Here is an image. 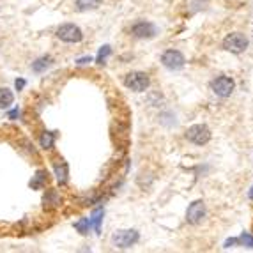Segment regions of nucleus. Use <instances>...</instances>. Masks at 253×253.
<instances>
[{
	"label": "nucleus",
	"instance_id": "16",
	"mask_svg": "<svg viewBox=\"0 0 253 253\" xmlns=\"http://www.w3.org/2000/svg\"><path fill=\"white\" fill-rule=\"evenodd\" d=\"M101 2H103V0H76V2H75V9L80 11V13L98 9L99 5H101Z\"/></svg>",
	"mask_w": 253,
	"mask_h": 253
},
{
	"label": "nucleus",
	"instance_id": "6",
	"mask_svg": "<svg viewBox=\"0 0 253 253\" xmlns=\"http://www.w3.org/2000/svg\"><path fill=\"white\" fill-rule=\"evenodd\" d=\"M161 64H163L167 69L179 71V69H182V67H184L186 58H184V55H182L179 50H167V52L161 55Z\"/></svg>",
	"mask_w": 253,
	"mask_h": 253
},
{
	"label": "nucleus",
	"instance_id": "5",
	"mask_svg": "<svg viewBox=\"0 0 253 253\" xmlns=\"http://www.w3.org/2000/svg\"><path fill=\"white\" fill-rule=\"evenodd\" d=\"M186 138L195 145H205L211 140V129L205 124H193L191 128H188Z\"/></svg>",
	"mask_w": 253,
	"mask_h": 253
},
{
	"label": "nucleus",
	"instance_id": "1",
	"mask_svg": "<svg viewBox=\"0 0 253 253\" xmlns=\"http://www.w3.org/2000/svg\"><path fill=\"white\" fill-rule=\"evenodd\" d=\"M55 36L62 41V43L76 45V43H80V41L84 39V32H82V28L78 27V25H75V23H64V25H60V27L57 28Z\"/></svg>",
	"mask_w": 253,
	"mask_h": 253
},
{
	"label": "nucleus",
	"instance_id": "21",
	"mask_svg": "<svg viewBox=\"0 0 253 253\" xmlns=\"http://www.w3.org/2000/svg\"><path fill=\"white\" fill-rule=\"evenodd\" d=\"M20 113H22V112H20V108H13V110L7 112V119L16 120V119H18V117H20Z\"/></svg>",
	"mask_w": 253,
	"mask_h": 253
},
{
	"label": "nucleus",
	"instance_id": "14",
	"mask_svg": "<svg viewBox=\"0 0 253 253\" xmlns=\"http://www.w3.org/2000/svg\"><path fill=\"white\" fill-rule=\"evenodd\" d=\"M103 216H105V209L103 207H98L94 209L92 214H90V226L94 228L96 234H101V223H103Z\"/></svg>",
	"mask_w": 253,
	"mask_h": 253
},
{
	"label": "nucleus",
	"instance_id": "11",
	"mask_svg": "<svg viewBox=\"0 0 253 253\" xmlns=\"http://www.w3.org/2000/svg\"><path fill=\"white\" fill-rule=\"evenodd\" d=\"M57 142V131H43L39 137V147L45 151H52Z\"/></svg>",
	"mask_w": 253,
	"mask_h": 253
},
{
	"label": "nucleus",
	"instance_id": "10",
	"mask_svg": "<svg viewBox=\"0 0 253 253\" xmlns=\"http://www.w3.org/2000/svg\"><path fill=\"white\" fill-rule=\"evenodd\" d=\"M60 202H62V198H60V193L57 190H46L45 197H43L45 209H57Z\"/></svg>",
	"mask_w": 253,
	"mask_h": 253
},
{
	"label": "nucleus",
	"instance_id": "15",
	"mask_svg": "<svg viewBox=\"0 0 253 253\" xmlns=\"http://www.w3.org/2000/svg\"><path fill=\"white\" fill-rule=\"evenodd\" d=\"M48 182V172L46 170H37L36 175L30 179V188L32 190H43Z\"/></svg>",
	"mask_w": 253,
	"mask_h": 253
},
{
	"label": "nucleus",
	"instance_id": "23",
	"mask_svg": "<svg viewBox=\"0 0 253 253\" xmlns=\"http://www.w3.org/2000/svg\"><path fill=\"white\" fill-rule=\"evenodd\" d=\"M92 62V57H82V58H78V60H76V66H87V64H90Z\"/></svg>",
	"mask_w": 253,
	"mask_h": 253
},
{
	"label": "nucleus",
	"instance_id": "4",
	"mask_svg": "<svg viewBox=\"0 0 253 253\" xmlns=\"http://www.w3.org/2000/svg\"><path fill=\"white\" fill-rule=\"evenodd\" d=\"M138 239H140V234H138L135 228H129V230H117L115 234L112 235V243L120 250L131 248L133 244L138 243Z\"/></svg>",
	"mask_w": 253,
	"mask_h": 253
},
{
	"label": "nucleus",
	"instance_id": "3",
	"mask_svg": "<svg viewBox=\"0 0 253 253\" xmlns=\"http://www.w3.org/2000/svg\"><path fill=\"white\" fill-rule=\"evenodd\" d=\"M246 48H248V37L241 32H232L223 39V50L230 52V54L239 55L246 52Z\"/></svg>",
	"mask_w": 253,
	"mask_h": 253
},
{
	"label": "nucleus",
	"instance_id": "19",
	"mask_svg": "<svg viewBox=\"0 0 253 253\" xmlns=\"http://www.w3.org/2000/svg\"><path fill=\"white\" fill-rule=\"evenodd\" d=\"M112 55V46L110 45H105V46H101V50H99V54H98V57H96V62L99 64V66H103V64L107 62V58Z\"/></svg>",
	"mask_w": 253,
	"mask_h": 253
},
{
	"label": "nucleus",
	"instance_id": "24",
	"mask_svg": "<svg viewBox=\"0 0 253 253\" xmlns=\"http://www.w3.org/2000/svg\"><path fill=\"white\" fill-rule=\"evenodd\" d=\"M248 195H250V198H253V186H252V190H250V193H248Z\"/></svg>",
	"mask_w": 253,
	"mask_h": 253
},
{
	"label": "nucleus",
	"instance_id": "13",
	"mask_svg": "<svg viewBox=\"0 0 253 253\" xmlns=\"http://www.w3.org/2000/svg\"><path fill=\"white\" fill-rule=\"evenodd\" d=\"M54 172H55V177L60 184H66L67 182V175H69V167H67L66 161L58 160L57 163L54 165Z\"/></svg>",
	"mask_w": 253,
	"mask_h": 253
},
{
	"label": "nucleus",
	"instance_id": "22",
	"mask_svg": "<svg viewBox=\"0 0 253 253\" xmlns=\"http://www.w3.org/2000/svg\"><path fill=\"white\" fill-rule=\"evenodd\" d=\"M25 85H27V82L23 80V78H16V82H14V89H16L20 92V90L25 89Z\"/></svg>",
	"mask_w": 253,
	"mask_h": 253
},
{
	"label": "nucleus",
	"instance_id": "20",
	"mask_svg": "<svg viewBox=\"0 0 253 253\" xmlns=\"http://www.w3.org/2000/svg\"><path fill=\"white\" fill-rule=\"evenodd\" d=\"M237 241H239V244H243V246L253 248V235L248 234V232H243V234L237 237Z\"/></svg>",
	"mask_w": 253,
	"mask_h": 253
},
{
	"label": "nucleus",
	"instance_id": "18",
	"mask_svg": "<svg viewBox=\"0 0 253 253\" xmlns=\"http://www.w3.org/2000/svg\"><path fill=\"white\" fill-rule=\"evenodd\" d=\"M75 228L80 235H87L90 228H92V226H90V220L89 218H80L78 222H75Z\"/></svg>",
	"mask_w": 253,
	"mask_h": 253
},
{
	"label": "nucleus",
	"instance_id": "7",
	"mask_svg": "<svg viewBox=\"0 0 253 253\" xmlns=\"http://www.w3.org/2000/svg\"><path fill=\"white\" fill-rule=\"evenodd\" d=\"M211 89L220 98H228L235 89V82L228 76H218L216 80L211 82Z\"/></svg>",
	"mask_w": 253,
	"mask_h": 253
},
{
	"label": "nucleus",
	"instance_id": "8",
	"mask_svg": "<svg viewBox=\"0 0 253 253\" xmlns=\"http://www.w3.org/2000/svg\"><path fill=\"white\" fill-rule=\"evenodd\" d=\"M205 218V204L204 200H195V202H191L190 207L186 211V220L188 223L191 225H198L202 220Z\"/></svg>",
	"mask_w": 253,
	"mask_h": 253
},
{
	"label": "nucleus",
	"instance_id": "9",
	"mask_svg": "<svg viewBox=\"0 0 253 253\" xmlns=\"http://www.w3.org/2000/svg\"><path fill=\"white\" fill-rule=\"evenodd\" d=\"M131 34L138 39H151L158 34V28L151 22H138L131 27Z\"/></svg>",
	"mask_w": 253,
	"mask_h": 253
},
{
	"label": "nucleus",
	"instance_id": "12",
	"mask_svg": "<svg viewBox=\"0 0 253 253\" xmlns=\"http://www.w3.org/2000/svg\"><path fill=\"white\" fill-rule=\"evenodd\" d=\"M52 64H54V58L50 57V55H43V57L36 58V60L32 62V71L41 75V73H45L48 67H52Z\"/></svg>",
	"mask_w": 253,
	"mask_h": 253
},
{
	"label": "nucleus",
	"instance_id": "2",
	"mask_svg": "<svg viewBox=\"0 0 253 253\" xmlns=\"http://www.w3.org/2000/svg\"><path fill=\"white\" fill-rule=\"evenodd\" d=\"M124 85L133 92H145L151 85V78L143 71H133L124 76Z\"/></svg>",
	"mask_w": 253,
	"mask_h": 253
},
{
	"label": "nucleus",
	"instance_id": "17",
	"mask_svg": "<svg viewBox=\"0 0 253 253\" xmlns=\"http://www.w3.org/2000/svg\"><path fill=\"white\" fill-rule=\"evenodd\" d=\"M14 103V94L9 89H0V108L2 110H7Z\"/></svg>",
	"mask_w": 253,
	"mask_h": 253
}]
</instances>
